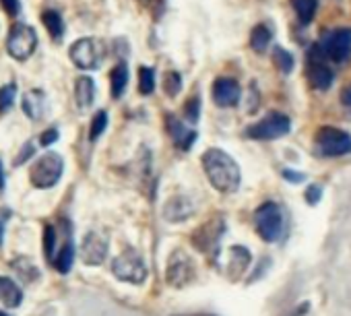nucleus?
<instances>
[{
	"mask_svg": "<svg viewBox=\"0 0 351 316\" xmlns=\"http://www.w3.org/2000/svg\"><path fill=\"white\" fill-rule=\"evenodd\" d=\"M128 85V66L124 62L116 64L110 75V87H112V97L120 99L124 95V89Z\"/></svg>",
	"mask_w": 351,
	"mask_h": 316,
	"instance_id": "22",
	"label": "nucleus"
},
{
	"mask_svg": "<svg viewBox=\"0 0 351 316\" xmlns=\"http://www.w3.org/2000/svg\"><path fill=\"white\" fill-rule=\"evenodd\" d=\"M62 170H64V160H62V157L58 153H46L34 164L29 180H32V184L36 189H42V191L44 189H52L60 180Z\"/></svg>",
	"mask_w": 351,
	"mask_h": 316,
	"instance_id": "4",
	"label": "nucleus"
},
{
	"mask_svg": "<svg viewBox=\"0 0 351 316\" xmlns=\"http://www.w3.org/2000/svg\"><path fill=\"white\" fill-rule=\"evenodd\" d=\"M314 143H316V153L320 157H341L351 153V136L335 126H322L316 132Z\"/></svg>",
	"mask_w": 351,
	"mask_h": 316,
	"instance_id": "3",
	"label": "nucleus"
},
{
	"mask_svg": "<svg viewBox=\"0 0 351 316\" xmlns=\"http://www.w3.org/2000/svg\"><path fill=\"white\" fill-rule=\"evenodd\" d=\"M291 128V122L285 114H279V112H273L269 116H265L263 120L254 122L252 126L246 128V136L248 138H254V141H275V138H281L289 132Z\"/></svg>",
	"mask_w": 351,
	"mask_h": 316,
	"instance_id": "7",
	"label": "nucleus"
},
{
	"mask_svg": "<svg viewBox=\"0 0 351 316\" xmlns=\"http://www.w3.org/2000/svg\"><path fill=\"white\" fill-rule=\"evenodd\" d=\"M23 302V289L11 279V277H0V304L7 308H19Z\"/></svg>",
	"mask_w": 351,
	"mask_h": 316,
	"instance_id": "18",
	"label": "nucleus"
},
{
	"mask_svg": "<svg viewBox=\"0 0 351 316\" xmlns=\"http://www.w3.org/2000/svg\"><path fill=\"white\" fill-rule=\"evenodd\" d=\"M281 174H283V178H285V180H289V182H293V184H300V182H304V180H306V176H304V174H300V172H295V170H283Z\"/></svg>",
	"mask_w": 351,
	"mask_h": 316,
	"instance_id": "37",
	"label": "nucleus"
},
{
	"mask_svg": "<svg viewBox=\"0 0 351 316\" xmlns=\"http://www.w3.org/2000/svg\"><path fill=\"white\" fill-rule=\"evenodd\" d=\"M155 89V71L149 66H141L138 69V91L143 95H151Z\"/></svg>",
	"mask_w": 351,
	"mask_h": 316,
	"instance_id": "29",
	"label": "nucleus"
},
{
	"mask_svg": "<svg viewBox=\"0 0 351 316\" xmlns=\"http://www.w3.org/2000/svg\"><path fill=\"white\" fill-rule=\"evenodd\" d=\"M32 155H34V143H27V145H23V149H21V153H19V157L15 160V166H21L25 160H29Z\"/></svg>",
	"mask_w": 351,
	"mask_h": 316,
	"instance_id": "36",
	"label": "nucleus"
},
{
	"mask_svg": "<svg viewBox=\"0 0 351 316\" xmlns=\"http://www.w3.org/2000/svg\"><path fill=\"white\" fill-rule=\"evenodd\" d=\"M250 265V252L244 246L230 248V273L234 279H238Z\"/></svg>",
	"mask_w": 351,
	"mask_h": 316,
	"instance_id": "21",
	"label": "nucleus"
},
{
	"mask_svg": "<svg viewBox=\"0 0 351 316\" xmlns=\"http://www.w3.org/2000/svg\"><path fill=\"white\" fill-rule=\"evenodd\" d=\"M320 197H322V189L316 186V184H312V186L306 191V203H308V205H316V203L320 201Z\"/></svg>",
	"mask_w": 351,
	"mask_h": 316,
	"instance_id": "34",
	"label": "nucleus"
},
{
	"mask_svg": "<svg viewBox=\"0 0 351 316\" xmlns=\"http://www.w3.org/2000/svg\"><path fill=\"white\" fill-rule=\"evenodd\" d=\"M73 263H75V244H73V238H71V234L64 238V242L60 244V248H58V252H56V256H54V260H52V267L58 271V273H62V275H66L71 269H73Z\"/></svg>",
	"mask_w": 351,
	"mask_h": 316,
	"instance_id": "19",
	"label": "nucleus"
},
{
	"mask_svg": "<svg viewBox=\"0 0 351 316\" xmlns=\"http://www.w3.org/2000/svg\"><path fill=\"white\" fill-rule=\"evenodd\" d=\"M44 110H46V93L42 89H29L23 95V112H25V116L36 122V120H40L44 116Z\"/></svg>",
	"mask_w": 351,
	"mask_h": 316,
	"instance_id": "17",
	"label": "nucleus"
},
{
	"mask_svg": "<svg viewBox=\"0 0 351 316\" xmlns=\"http://www.w3.org/2000/svg\"><path fill=\"white\" fill-rule=\"evenodd\" d=\"M314 54H316V52L312 50V52H310L308 79H310V85H312L314 89H318V91H326V89L332 85L335 75H332V71H330V69H328L320 58H316Z\"/></svg>",
	"mask_w": 351,
	"mask_h": 316,
	"instance_id": "15",
	"label": "nucleus"
},
{
	"mask_svg": "<svg viewBox=\"0 0 351 316\" xmlns=\"http://www.w3.org/2000/svg\"><path fill=\"white\" fill-rule=\"evenodd\" d=\"M341 101H343V106H345V108H351V85H347V87L343 89V93H341Z\"/></svg>",
	"mask_w": 351,
	"mask_h": 316,
	"instance_id": "39",
	"label": "nucleus"
},
{
	"mask_svg": "<svg viewBox=\"0 0 351 316\" xmlns=\"http://www.w3.org/2000/svg\"><path fill=\"white\" fill-rule=\"evenodd\" d=\"M108 254V240L97 232H89L81 242V258L85 265L97 267L106 260Z\"/></svg>",
	"mask_w": 351,
	"mask_h": 316,
	"instance_id": "11",
	"label": "nucleus"
},
{
	"mask_svg": "<svg viewBox=\"0 0 351 316\" xmlns=\"http://www.w3.org/2000/svg\"><path fill=\"white\" fill-rule=\"evenodd\" d=\"M104 46L93 38H83L71 46V60L81 71H93L101 64Z\"/></svg>",
	"mask_w": 351,
	"mask_h": 316,
	"instance_id": "9",
	"label": "nucleus"
},
{
	"mask_svg": "<svg viewBox=\"0 0 351 316\" xmlns=\"http://www.w3.org/2000/svg\"><path fill=\"white\" fill-rule=\"evenodd\" d=\"M13 269L17 271V275L25 281V283H32V281H36L38 277H40V271H38V267L29 260V258H17V260H13Z\"/></svg>",
	"mask_w": 351,
	"mask_h": 316,
	"instance_id": "26",
	"label": "nucleus"
},
{
	"mask_svg": "<svg viewBox=\"0 0 351 316\" xmlns=\"http://www.w3.org/2000/svg\"><path fill=\"white\" fill-rule=\"evenodd\" d=\"M240 95H242V89L238 85V81L234 79H228V77H221L213 83V101L219 106V108H232L240 101Z\"/></svg>",
	"mask_w": 351,
	"mask_h": 316,
	"instance_id": "12",
	"label": "nucleus"
},
{
	"mask_svg": "<svg viewBox=\"0 0 351 316\" xmlns=\"http://www.w3.org/2000/svg\"><path fill=\"white\" fill-rule=\"evenodd\" d=\"M199 116H201V99L195 95L186 101L184 106V118L191 122V124H197L199 122Z\"/></svg>",
	"mask_w": 351,
	"mask_h": 316,
	"instance_id": "32",
	"label": "nucleus"
},
{
	"mask_svg": "<svg viewBox=\"0 0 351 316\" xmlns=\"http://www.w3.org/2000/svg\"><path fill=\"white\" fill-rule=\"evenodd\" d=\"M226 232V223L221 219H211L209 223H205L203 228H199L193 236V242L197 248L209 252L211 248H215L221 240V234Z\"/></svg>",
	"mask_w": 351,
	"mask_h": 316,
	"instance_id": "13",
	"label": "nucleus"
},
{
	"mask_svg": "<svg viewBox=\"0 0 351 316\" xmlns=\"http://www.w3.org/2000/svg\"><path fill=\"white\" fill-rule=\"evenodd\" d=\"M5 191V170H3V162H0V193Z\"/></svg>",
	"mask_w": 351,
	"mask_h": 316,
	"instance_id": "40",
	"label": "nucleus"
},
{
	"mask_svg": "<svg viewBox=\"0 0 351 316\" xmlns=\"http://www.w3.org/2000/svg\"><path fill=\"white\" fill-rule=\"evenodd\" d=\"M112 273L120 281H126V283H132V285H141L147 279V265L143 263L138 252L126 250V252H122L120 256L114 258Z\"/></svg>",
	"mask_w": 351,
	"mask_h": 316,
	"instance_id": "6",
	"label": "nucleus"
},
{
	"mask_svg": "<svg viewBox=\"0 0 351 316\" xmlns=\"http://www.w3.org/2000/svg\"><path fill=\"white\" fill-rule=\"evenodd\" d=\"M36 48H38V34H36V29L32 25H27V23H15L11 34H9V40H7L9 54L15 60L23 62V60H27L36 52Z\"/></svg>",
	"mask_w": 351,
	"mask_h": 316,
	"instance_id": "5",
	"label": "nucleus"
},
{
	"mask_svg": "<svg viewBox=\"0 0 351 316\" xmlns=\"http://www.w3.org/2000/svg\"><path fill=\"white\" fill-rule=\"evenodd\" d=\"M195 277H197V267H195L193 258L180 250H176L167 260V269H165L167 283L176 289H180V287H186L189 283H193Z\"/></svg>",
	"mask_w": 351,
	"mask_h": 316,
	"instance_id": "8",
	"label": "nucleus"
},
{
	"mask_svg": "<svg viewBox=\"0 0 351 316\" xmlns=\"http://www.w3.org/2000/svg\"><path fill=\"white\" fill-rule=\"evenodd\" d=\"M75 99H77V106L81 110H87L93 106V99H95V83L91 77H79L77 83H75Z\"/></svg>",
	"mask_w": 351,
	"mask_h": 316,
	"instance_id": "20",
	"label": "nucleus"
},
{
	"mask_svg": "<svg viewBox=\"0 0 351 316\" xmlns=\"http://www.w3.org/2000/svg\"><path fill=\"white\" fill-rule=\"evenodd\" d=\"M0 5H3V9L11 17H17L21 13V3H19V0H0Z\"/></svg>",
	"mask_w": 351,
	"mask_h": 316,
	"instance_id": "33",
	"label": "nucleus"
},
{
	"mask_svg": "<svg viewBox=\"0 0 351 316\" xmlns=\"http://www.w3.org/2000/svg\"><path fill=\"white\" fill-rule=\"evenodd\" d=\"M42 21H44V25H46L50 38H52L54 42H60L62 36H64V21H62L60 13L52 11V9H50V11H44V13H42Z\"/></svg>",
	"mask_w": 351,
	"mask_h": 316,
	"instance_id": "23",
	"label": "nucleus"
},
{
	"mask_svg": "<svg viewBox=\"0 0 351 316\" xmlns=\"http://www.w3.org/2000/svg\"><path fill=\"white\" fill-rule=\"evenodd\" d=\"M56 138H58V130H56V128H50V130L42 132L40 143H42L44 147H50V145H54V143H56Z\"/></svg>",
	"mask_w": 351,
	"mask_h": 316,
	"instance_id": "35",
	"label": "nucleus"
},
{
	"mask_svg": "<svg viewBox=\"0 0 351 316\" xmlns=\"http://www.w3.org/2000/svg\"><path fill=\"white\" fill-rule=\"evenodd\" d=\"M254 228L265 242H279L283 236V213L275 203H263L254 211Z\"/></svg>",
	"mask_w": 351,
	"mask_h": 316,
	"instance_id": "2",
	"label": "nucleus"
},
{
	"mask_svg": "<svg viewBox=\"0 0 351 316\" xmlns=\"http://www.w3.org/2000/svg\"><path fill=\"white\" fill-rule=\"evenodd\" d=\"M320 48L332 62H345L351 56V29L341 27L326 34L320 42Z\"/></svg>",
	"mask_w": 351,
	"mask_h": 316,
	"instance_id": "10",
	"label": "nucleus"
},
{
	"mask_svg": "<svg viewBox=\"0 0 351 316\" xmlns=\"http://www.w3.org/2000/svg\"><path fill=\"white\" fill-rule=\"evenodd\" d=\"M11 217V211H0V246H3V238H5V226L7 219Z\"/></svg>",
	"mask_w": 351,
	"mask_h": 316,
	"instance_id": "38",
	"label": "nucleus"
},
{
	"mask_svg": "<svg viewBox=\"0 0 351 316\" xmlns=\"http://www.w3.org/2000/svg\"><path fill=\"white\" fill-rule=\"evenodd\" d=\"M193 213H195L193 203H191L186 197H182V195L171 197V199L165 203V211H163L165 219H167V221H171V223H180V221L189 219Z\"/></svg>",
	"mask_w": 351,
	"mask_h": 316,
	"instance_id": "16",
	"label": "nucleus"
},
{
	"mask_svg": "<svg viewBox=\"0 0 351 316\" xmlns=\"http://www.w3.org/2000/svg\"><path fill=\"white\" fill-rule=\"evenodd\" d=\"M180 89H182V77H180V73L169 71V73L163 75V91H165L167 97H176V95L180 93Z\"/></svg>",
	"mask_w": 351,
	"mask_h": 316,
	"instance_id": "28",
	"label": "nucleus"
},
{
	"mask_svg": "<svg viewBox=\"0 0 351 316\" xmlns=\"http://www.w3.org/2000/svg\"><path fill=\"white\" fill-rule=\"evenodd\" d=\"M203 170L211 186L219 193H236L242 180L238 164L223 149H207L203 153Z\"/></svg>",
	"mask_w": 351,
	"mask_h": 316,
	"instance_id": "1",
	"label": "nucleus"
},
{
	"mask_svg": "<svg viewBox=\"0 0 351 316\" xmlns=\"http://www.w3.org/2000/svg\"><path fill=\"white\" fill-rule=\"evenodd\" d=\"M0 316H7V314H5V312H0Z\"/></svg>",
	"mask_w": 351,
	"mask_h": 316,
	"instance_id": "41",
	"label": "nucleus"
},
{
	"mask_svg": "<svg viewBox=\"0 0 351 316\" xmlns=\"http://www.w3.org/2000/svg\"><path fill=\"white\" fill-rule=\"evenodd\" d=\"M108 128V114L106 112H97L91 120V128H89V141H97L104 130Z\"/></svg>",
	"mask_w": 351,
	"mask_h": 316,
	"instance_id": "31",
	"label": "nucleus"
},
{
	"mask_svg": "<svg viewBox=\"0 0 351 316\" xmlns=\"http://www.w3.org/2000/svg\"><path fill=\"white\" fill-rule=\"evenodd\" d=\"M165 128H167L173 145L180 147V149H191L193 143H195V138H197V130L189 128L184 122H180L178 118L171 116V114L165 118Z\"/></svg>",
	"mask_w": 351,
	"mask_h": 316,
	"instance_id": "14",
	"label": "nucleus"
},
{
	"mask_svg": "<svg viewBox=\"0 0 351 316\" xmlns=\"http://www.w3.org/2000/svg\"><path fill=\"white\" fill-rule=\"evenodd\" d=\"M273 40V34L267 25H256L250 34V48L258 54H263L267 50V46L271 44Z\"/></svg>",
	"mask_w": 351,
	"mask_h": 316,
	"instance_id": "25",
	"label": "nucleus"
},
{
	"mask_svg": "<svg viewBox=\"0 0 351 316\" xmlns=\"http://www.w3.org/2000/svg\"><path fill=\"white\" fill-rule=\"evenodd\" d=\"M15 95H17V85L15 83L0 87V114H5V112H9L13 108Z\"/></svg>",
	"mask_w": 351,
	"mask_h": 316,
	"instance_id": "30",
	"label": "nucleus"
},
{
	"mask_svg": "<svg viewBox=\"0 0 351 316\" xmlns=\"http://www.w3.org/2000/svg\"><path fill=\"white\" fill-rule=\"evenodd\" d=\"M291 7L300 19L302 25H308L312 23L314 15H316V9H318V0H291Z\"/></svg>",
	"mask_w": 351,
	"mask_h": 316,
	"instance_id": "24",
	"label": "nucleus"
},
{
	"mask_svg": "<svg viewBox=\"0 0 351 316\" xmlns=\"http://www.w3.org/2000/svg\"><path fill=\"white\" fill-rule=\"evenodd\" d=\"M273 62H275L277 71L283 73V75H289L293 71V56L287 50H283V48H275L273 50Z\"/></svg>",
	"mask_w": 351,
	"mask_h": 316,
	"instance_id": "27",
	"label": "nucleus"
}]
</instances>
